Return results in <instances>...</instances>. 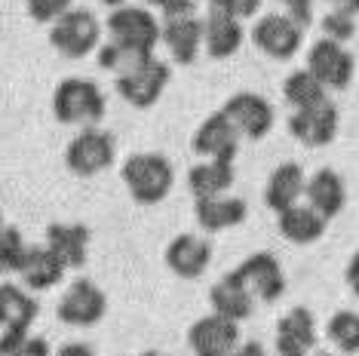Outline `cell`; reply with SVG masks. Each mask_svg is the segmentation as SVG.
<instances>
[{
	"label": "cell",
	"mask_w": 359,
	"mask_h": 356,
	"mask_svg": "<svg viewBox=\"0 0 359 356\" xmlns=\"http://www.w3.org/2000/svg\"><path fill=\"white\" fill-rule=\"evenodd\" d=\"M120 178H123L129 197H133L138 206H157L169 197V191H172L175 169L169 163L166 153L138 151L133 157L123 160Z\"/></svg>",
	"instance_id": "obj_1"
},
{
	"label": "cell",
	"mask_w": 359,
	"mask_h": 356,
	"mask_svg": "<svg viewBox=\"0 0 359 356\" xmlns=\"http://www.w3.org/2000/svg\"><path fill=\"white\" fill-rule=\"evenodd\" d=\"M160 43L169 50L175 64H194L203 50V19L197 0H175L160 10Z\"/></svg>",
	"instance_id": "obj_2"
},
{
	"label": "cell",
	"mask_w": 359,
	"mask_h": 356,
	"mask_svg": "<svg viewBox=\"0 0 359 356\" xmlns=\"http://www.w3.org/2000/svg\"><path fill=\"white\" fill-rule=\"evenodd\" d=\"M108 111L104 93L89 77H65L53 93V114L68 126H95Z\"/></svg>",
	"instance_id": "obj_3"
},
{
	"label": "cell",
	"mask_w": 359,
	"mask_h": 356,
	"mask_svg": "<svg viewBox=\"0 0 359 356\" xmlns=\"http://www.w3.org/2000/svg\"><path fill=\"white\" fill-rule=\"evenodd\" d=\"M50 43H53L55 53L65 55V59H86L89 53H95L102 46L99 15L93 10H83V6L68 10L59 22H53Z\"/></svg>",
	"instance_id": "obj_4"
},
{
	"label": "cell",
	"mask_w": 359,
	"mask_h": 356,
	"mask_svg": "<svg viewBox=\"0 0 359 356\" xmlns=\"http://www.w3.org/2000/svg\"><path fill=\"white\" fill-rule=\"evenodd\" d=\"M117 160V142L99 126H83L65 148V166L80 178L102 175Z\"/></svg>",
	"instance_id": "obj_5"
},
{
	"label": "cell",
	"mask_w": 359,
	"mask_h": 356,
	"mask_svg": "<svg viewBox=\"0 0 359 356\" xmlns=\"http://www.w3.org/2000/svg\"><path fill=\"white\" fill-rule=\"evenodd\" d=\"M108 37L117 40V43H126V46H135V50H144V53H154L160 43V22L148 6H133V4H123L117 10H111L108 15Z\"/></svg>",
	"instance_id": "obj_6"
},
{
	"label": "cell",
	"mask_w": 359,
	"mask_h": 356,
	"mask_svg": "<svg viewBox=\"0 0 359 356\" xmlns=\"http://www.w3.org/2000/svg\"><path fill=\"white\" fill-rule=\"evenodd\" d=\"M55 313H59V320L65 326H74V329L99 326L102 317L108 313V298L99 289V282L80 277L62 292Z\"/></svg>",
	"instance_id": "obj_7"
},
{
	"label": "cell",
	"mask_w": 359,
	"mask_h": 356,
	"mask_svg": "<svg viewBox=\"0 0 359 356\" xmlns=\"http://www.w3.org/2000/svg\"><path fill=\"white\" fill-rule=\"evenodd\" d=\"M222 114L231 120V126L240 132V139H252V142L264 139L276 123L273 104L267 102L264 95L246 93V89H243V93H233L231 99L222 104Z\"/></svg>",
	"instance_id": "obj_8"
},
{
	"label": "cell",
	"mask_w": 359,
	"mask_h": 356,
	"mask_svg": "<svg viewBox=\"0 0 359 356\" xmlns=\"http://www.w3.org/2000/svg\"><path fill=\"white\" fill-rule=\"evenodd\" d=\"M169 80H172V68L163 59H148L142 68H135L133 74L117 77V93L123 95L126 104H133L138 111H148L160 102V95L166 93Z\"/></svg>",
	"instance_id": "obj_9"
},
{
	"label": "cell",
	"mask_w": 359,
	"mask_h": 356,
	"mask_svg": "<svg viewBox=\"0 0 359 356\" xmlns=\"http://www.w3.org/2000/svg\"><path fill=\"white\" fill-rule=\"evenodd\" d=\"M233 271L243 280V286L249 289V295L261 304H273L285 295V273L273 252H255L243 258Z\"/></svg>",
	"instance_id": "obj_10"
},
{
	"label": "cell",
	"mask_w": 359,
	"mask_h": 356,
	"mask_svg": "<svg viewBox=\"0 0 359 356\" xmlns=\"http://www.w3.org/2000/svg\"><path fill=\"white\" fill-rule=\"evenodd\" d=\"M307 71L313 74L325 89H347L356 71V59L344 43L320 37L316 43H310L307 50Z\"/></svg>",
	"instance_id": "obj_11"
},
{
	"label": "cell",
	"mask_w": 359,
	"mask_h": 356,
	"mask_svg": "<svg viewBox=\"0 0 359 356\" xmlns=\"http://www.w3.org/2000/svg\"><path fill=\"white\" fill-rule=\"evenodd\" d=\"M240 341V322H231L218 313H206L187 329V347L194 356H231Z\"/></svg>",
	"instance_id": "obj_12"
},
{
	"label": "cell",
	"mask_w": 359,
	"mask_h": 356,
	"mask_svg": "<svg viewBox=\"0 0 359 356\" xmlns=\"http://www.w3.org/2000/svg\"><path fill=\"white\" fill-rule=\"evenodd\" d=\"M301 40H304V31H301L285 13L261 15L255 22V28H252V43L276 62H289L292 55L301 50Z\"/></svg>",
	"instance_id": "obj_13"
},
{
	"label": "cell",
	"mask_w": 359,
	"mask_h": 356,
	"mask_svg": "<svg viewBox=\"0 0 359 356\" xmlns=\"http://www.w3.org/2000/svg\"><path fill=\"white\" fill-rule=\"evenodd\" d=\"M338 123H341V114H338V104H334L332 99L313 104V108L292 111L289 114L292 139H298L301 144H307V148H323V144L334 142Z\"/></svg>",
	"instance_id": "obj_14"
},
{
	"label": "cell",
	"mask_w": 359,
	"mask_h": 356,
	"mask_svg": "<svg viewBox=\"0 0 359 356\" xmlns=\"http://www.w3.org/2000/svg\"><path fill=\"white\" fill-rule=\"evenodd\" d=\"M212 255H215V249H212L209 237H200V233H178L166 246V267L182 280H200L203 273L209 271Z\"/></svg>",
	"instance_id": "obj_15"
},
{
	"label": "cell",
	"mask_w": 359,
	"mask_h": 356,
	"mask_svg": "<svg viewBox=\"0 0 359 356\" xmlns=\"http://www.w3.org/2000/svg\"><path fill=\"white\" fill-rule=\"evenodd\" d=\"M320 344L316 317L307 307H292L276 320V353L280 356H310Z\"/></svg>",
	"instance_id": "obj_16"
},
{
	"label": "cell",
	"mask_w": 359,
	"mask_h": 356,
	"mask_svg": "<svg viewBox=\"0 0 359 356\" xmlns=\"http://www.w3.org/2000/svg\"><path fill=\"white\" fill-rule=\"evenodd\" d=\"M191 148L200 160H231L233 163L236 151H240V132L231 126V120L222 111H215L197 126Z\"/></svg>",
	"instance_id": "obj_17"
},
{
	"label": "cell",
	"mask_w": 359,
	"mask_h": 356,
	"mask_svg": "<svg viewBox=\"0 0 359 356\" xmlns=\"http://www.w3.org/2000/svg\"><path fill=\"white\" fill-rule=\"evenodd\" d=\"M243 40H246V31H243L240 19L218 10L206 13V19H203V50L209 59H231L243 46Z\"/></svg>",
	"instance_id": "obj_18"
},
{
	"label": "cell",
	"mask_w": 359,
	"mask_h": 356,
	"mask_svg": "<svg viewBox=\"0 0 359 356\" xmlns=\"http://www.w3.org/2000/svg\"><path fill=\"white\" fill-rule=\"evenodd\" d=\"M304 203L310 209H316L325 221L341 215V209L347 203V184L341 178V172H334V169H316L313 175H307Z\"/></svg>",
	"instance_id": "obj_19"
},
{
	"label": "cell",
	"mask_w": 359,
	"mask_h": 356,
	"mask_svg": "<svg viewBox=\"0 0 359 356\" xmlns=\"http://www.w3.org/2000/svg\"><path fill=\"white\" fill-rule=\"evenodd\" d=\"M209 304H212V313H218V317H224L231 322L249 320L252 310H255V298L249 295V289L243 286V280L236 277V271H227L222 280L212 282Z\"/></svg>",
	"instance_id": "obj_20"
},
{
	"label": "cell",
	"mask_w": 359,
	"mask_h": 356,
	"mask_svg": "<svg viewBox=\"0 0 359 356\" xmlns=\"http://www.w3.org/2000/svg\"><path fill=\"white\" fill-rule=\"evenodd\" d=\"M249 215V206L243 197H231V193H222V197H206L194 203V218L206 233H222L227 228H240Z\"/></svg>",
	"instance_id": "obj_21"
},
{
	"label": "cell",
	"mask_w": 359,
	"mask_h": 356,
	"mask_svg": "<svg viewBox=\"0 0 359 356\" xmlns=\"http://www.w3.org/2000/svg\"><path fill=\"white\" fill-rule=\"evenodd\" d=\"M65 271H68V267H65L59 258H55L53 249L43 242V246H28L25 261L19 267V280L28 292H46V289H55L65 280Z\"/></svg>",
	"instance_id": "obj_22"
},
{
	"label": "cell",
	"mask_w": 359,
	"mask_h": 356,
	"mask_svg": "<svg viewBox=\"0 0 359 356\" xmlns=\"http://www.w3.org/2000/svg\"><path fill=\"white\" fill-rule=\"evenodd\" d=\"M37 313V298L22 282H0V331H31Z\"/></svg>",
	"instance_id": "obj_23"
},
{
	"label": "cell",
	"mask_w": 359,
	"mask_h": 356,
	"mask_svg": "<svg viewBox=\"0 0 359 356\" xmlns=\"http://www.w3.org/2000/svg\"><path fill=\"white\" fill-rule=\"evenodd\" d=\"M304 188H307L304 169H301L295 160L280 163L271 172V178H267V184H264V203L280 215V212H285V209H292L295 203L304 200Z\"/></svg>",
	"instance_id": "obj_24"
},
{
	"label": "cell",
	"mask_w": 359,
	"mask_h": 356,
	"mask_svg": "<svg viewBox=\"0 0 359 356\" xmlns=\"http://www.w3.org/2000/svg\"><path fill=\"white\" fill-rule=\"evenodd\" d=\"M46 246L68 267H83L89 258V228L74 221H55L46 228Z\"/></svg>",
	"instance_id": "obj_25"
},
{
	"label": "cell",
	"mask_w": 359,
	"mask_h": 356,
	"mask_svg": "<svg viewBox=\"0 0 359 356\" xmlns=\"http://www.w3.org/2000/svg\"><path fill=\"white\" fill-rule=\"evenodd\" d=\"M236 172L231 160H200L187 169V188L197 200L206 197H222L233 188Z\"/></svg>",
	"instance_id": "obj_26"
},
{
	"label": "cell",
	"mask_w": 359,
	"mask_h": 356,
	"mask_svg": "<svg viewBox=\"0 0 359 356\" xmlns=\"http://www.w3.org/2000/svg\"><path fill=\"white\" fill-rule=\"evenodd\" d=\"M276 228H280V233L289 242H295V246H310V242H316L325 233L329 221L301 200V203H295L292 209H285V212L276 215Z\"/></svg>",
	"instance_id": "obj_27"
},
{
	"label": "cell",
	"mask_w": 359,
	"mask_h": 356,
	"mask_svg": "<svg viewBox=\"0 0 359 356\" xmlns=\"http://www.w3.org/2000/svg\"><path fill=\"white\" fill-rule=\"evenodd\" d=\"M283 99L292 111H304V108H313V104L329 99V89L310 74L307 68H301V71H292V74L283 80Z\"/></svg>",
	"instance_id": "obj_28"
},
{
	"label": "cell",
	"mask_w": 359,
	"mask_h": 356,
	"mask_svg": "<svg viewBox=\"0 0 359 356\" xmlns=\"http://www.w3.org/2000/svg\"><path fill=\"white\" fill-rule=\"evenodd\" d=\"M148 59H154V53H144V50H135V46L117 43V40H108V43L99 46V64L104 71H111V74H117V77L133 74V71L142 68Z\"/></svg>",
	"instance_id": "obj_29"
},
{
	"label": "cell",
	"mask_w": 359,
	"mask_h": 356,
	"mask_svg": "<svg viewBox=\"0 0 359 356\" xmlns=\"http://www.w3.org/2000/svg\"><path fill=\"white\" fill-rule=\"evenodd\" d=\"M325 338L338 353L353 356L359 353V313L356 310H338L325 322Z\"/></svg>",
	"instance_id": "obj_30"
},
{
	"label": "cell",
	"mask_w": 359,
	"mask_h": 356,
	"mask_svg": "<svg viewBox=\"0 0 359 356\" xmlns=\"http://www.w3.org/2000/svg\"><path fill=\"white\" fill-rule=\"evenodd\" d=\"M0 356H53V347L34 331H0Z\"/></svg>",
	"instance_id": "obj_31"
},
{
	"label": "cell",
	"mask_w": 359,
	"mask_h": 356,
	"mask_svg": "<svg viewBox=\"0 0 359 356\" xmlns=\"http://www.w3.org/2000/svg\"><path fill=\"white\" fill-rule=\"evenodd\" d=\"M28 242L22 237L19 228L13 224H4L0 228V277H10V273H19L22 261H25Z\"/></svg>",
	"instance_id": "obj_32"
},
{
	"label": "cell",
	"mask_w": 359,
	"mask_h": 356,
	"mask_svg": "<svg viewBox=\"0 0 359 356\" xmlns=\"http://www.w3.org/2000/svg\"><path fill=\"white\" fill-rule=\"evenodd\" d=\"M320 28H323V37H325V40H334V43H347V40L356 34V19L325 10Z\"/></svg>",
	"instance_id": "obj_33"
},
{
	"label": "cell",
	"mask_w": 359,
	"mask_h": 356,
	"mask_svg": "<svg viewBox=\"0 0 359 356\" xmlns=\"http://www.w3.org/2000/svg\"><path fill=\"white\" fill-rule=\"evenodd\" d=\"M25 10L34 22H59L68 10H74V0H25Z\"/></svg>",
	"instance_id": "obj_34"
},
{
	"label": "cell",
	"mask_w": 359,
	"mask_h": 356,
	"mask_svg": "<svg viewBox=\"0 0 359 356\" xmlns=\"http://www.w3.org/2000/svg\"><path fill=\"white\" fill-rule=\"evenodd\" d=\"M209 10L227 13L243 22V19H252L261 10V0H209Z\"/></svg>",
	"instance_id": "obj_35"
},
{
	"label": "cell",
	"mask_w": 359,
	"mask_h": 356,
	"mask_svg": "<svg viewBox=\"0 0 359 356\" xmlns=\"http://www.w3.org/2000/svg\"><path fill=\"white\" fill-rule=\"evenodd\" d=\"M283 6H285V15H289L301 31H307L313 25V0H283Z\"/></svg>",
	"instance_id": "obj_36"
},
{
	"label": "cell",
	"mask_w": 359,
	"mask_h": 356,
	"mask_svg": "<svg viewBox=\"0 0 359 356\" xmlns=\"http://www.w3.org/2000/svg\"><path fill=\"white\" fill-rule=\"evenodd\" d=\"M325 6H329L332 13L350 15V19H356L359 15V0H325Z\"/></svg>",
	"instance_id": "obj_37"
},
{
	"label": "cell",
	"mask_w": 359,
	"mask_h": 356,
	"mask_svg": "<svg viewBox=\"0 0 359 356\" xmlns=\"http://www.w3.org/2000/svg\"><path fill=\"white\" fill-rule=\"evenodd\" d=\"M344 280L350 286V292L359 298V252H353V258L347 261V271H344Z\"/></svg>",
	"instance_id": "obj_38"
},
{
	"label": "cell",
	"mask_w": 359,
	"mask_h": 356,
	"mask_svg": "<svg viewBox=\"0 0 359 356\" xmlns=\"http://www.w3.org/2000/svg\"><path fill=\"white\" fill-rule=\"evenodd\" d=\"M53 356H99L93 350L89 344H80V341H74V344H65V347H59Z\"/></svg>",
	"instance_id": "obj_39"
},
{
	"label": "cell",
	"mask_w": 359,
	"mask_h": 356,
	"mask_svg": "<svg viewBox=\"0 0 359 356\" xmlns=\"http://www.w3.org/2000/svg\"><path fill=\"white\" fill-rule=\"evenodd\" d=\"M231 356H267V350H264V344H258V341H240V347H236Z\"/></svg>",
	"instance_id": "obj_40"
},
{
	"label": "cell",
	"mask_w": 359,
	"mask_h": 356,
	"mask_svg": "<svg viewBox=\"0 0 359 356\" xmlns=\"http://www.w3.org/2000/svg\"><path fill=\"white\" fill-rule=\"evenodd\" d=\"M148 6H157V10H166L169 4H175V0H144Z\"/></svg>",
	"instance_id": "obj_41"
},
{
	"label": "cell",
	"mask_w": 359,
	"mask_h": 356,
	"mask_svg": "<svg viewBox=\"0 0 359 356\" xmlns=\"http://www.w3.org/2000/svg\"><path fill=\"white\" fill-rule=\"evenodd\" d=\"M99 4H104V6H111V10H117V6H123L126 0H99Z\"/></svg>",
	"instance_id": "obj_42"
},
{
	"label": "cell",
	"mask_w": 359,
	"mask_h": 356,
	"mask_svg": "<svg viewBox=\"0 0 359 356\" xmlns=\"http://www.w3.org/2000/svg\"><path fill=\"white\" fill-rule=\"evenodd\" d=\"M138 356H169V353H160V350H144V353H138Z\"/></svg>",
	"instance_id": "obj_43"
},
{
	"label": "cell",
	"mask_w": 359,
	"mask_h": 356,
	"mask_svg": "<svg viewBox=\"0 0 359 356\" xmlns=\"http://www.w3.org/2000/svg\"><path fill=\"white\" fill-rule=\"evenodd\" d=\"M310 356H332V353H323V350H313V353H310Z\"/></svg>",
	"instance_id": "obj_44"
},
{
	"label": "cell",
	"mask_w": 359,
	"mask_h": 356,
	"mask_svg": "<svg viewBox=\"0 0 359 356\" xmlns=\"http://www.w3.org/2000/svg\"><path fill=\"white\" fill-rule=\"evenodd\" d=\"M0 228H4V209H0Z\"/></svg>",
	"instance_id": "obj_45"
}]
</instances>
